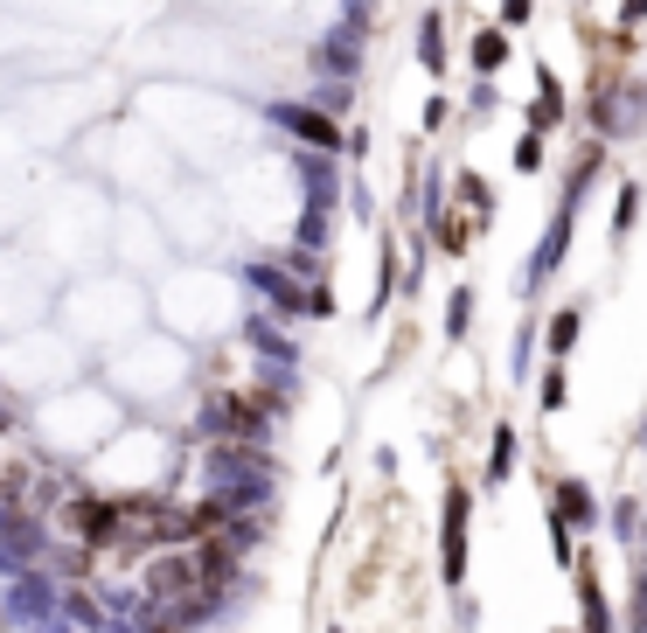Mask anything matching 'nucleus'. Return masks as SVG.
<instances>
[{
    "mask_svg": "<svg viewBox=\"0 0 647 633\" xmlns=\"http://www.w3.org/2000/svg\"><path fill=\"white\" fill-rule=\"evenodd\" d=\"M599 175H605V140H592L578 161H570V175H564V188H557V209H550V230H543L537 258H529V285H522V293H537L543 279H557V265H564V251H570V230H578V209H585V196L599 188Z\"/></svg>",
    "mask_w": 647,
    "mask_h": 633,
    "instance_id": "f257e3e1",
    "label": "nucleus"
},
{
    "mask_svg": "<svg viewBox=\"0 0 647 633\" xmlns=\"http://www.w3.org/2000/svg\"><path fill=\"white\" fill-rule=\"evenodd\" d=\"M285 140H299V146H314V153H341L349 146V126L334 119V112H320V105H299V98H279L272 112H264Z\"/></svg>",
    "mask_w": 647,
    "mask_h": 633,
    "instance_id": "f03ea898",
    "label": "nucleus"
},
{
    "mask_svg": "<svg viewBox=\"0 0 647 633\" xmlns=\"http://www.w3.org/2000/svg\"><path fill=\"white\" fill-rule=\"evenodd\" d=\"M467 529H473V494L452 481L446 488V515H439V578L467 585Z\"/></svg>",
    "mask_w": 647,
    "mask_h": 633,
    "instance_id": "7ed1b4c3",
    "label": "nucleus"
},
{
    "mask_svg": "<svg viewBox=\"0 0 647 633\" xmlns=\"http://www.w3.org/2000/svg\"><path fill=\"white\" fill-rule=\"evenodd\" d=\"M202 591H209L202 558H188V550L146 564V599H154V606H188V599H202Z\"/></svg>",
    "mask_w": 647,
    "mask_h": 633,
    "instance_id": "20e7f679",
    "label": "nucleus"
},
{
    "mask_svg": "<svg viewBox=\"0 0 647 633\" xmlns=\"http://www.w3.org/2000/svg\"><path fill=\"white\" fill-rule=\"evenodd\" d=\"M592 126H599V140H640L647 132V84H634V91L605 84L592 98Z\"/></svg>",
    "mask_w": 647,
    "mask_h": 633,
    "instance_id": "39448f33",
    "label": "nucleus"
},
{
    "mask_svg": "<svg viewBox=\"0 0 647 633\" xmlns=\"http://www.w3.org/2000/svg\"><path fill=\"white\" fill-rule=\"evenodd\" d=\"M363 56H369V28L334 22V28L314 43V77H363Z\"/></svg>",
    "mask_w": 647,
    "mask_h": 633,
    "instance_id": "423d86ee",
    "label": "nucleus"
},
{
    "mask_svg": "<svg viewBox=\"0 0 647 633\" xmlns=\"http://www.w3.org/2000/svg\"><path fill=\"white\" fill-rule=\"evenodd\" d=\"M467 63H473V77H502L508 63H516V28L481 22V28L467 35Z\"/></svg>",
    "mask_w": 647,
    "mask_h": 633,
    "instance_id": "0eeeda50",
    "label": "nucleus"
},
{
    "mask_svg": "<svg viewBox=\"0 0 647 633\" xmlns=\"http://www.w3.org/2000/svg\"><path fill=\"white\" fill-rule=\"evenodd\" d=\"M522 119H529V132H557V126H570V98H564L557 63H537V105H529Z\"/></svg>",
    "mask_w": 647,
    "mask_h": 633,
    "instance_id": "6e6552de",
    "label": "nucleus"
},
{
    "mask_svg": "<svg viewBox=\"0 0 647 633\" xmlns=\"http://www.w3.org/2000/svg\"><path fill=\"white\" fill-rule=\"evenodd\" d=\"M417 70L439 84V77L452 70V49H446V8H425L417 14Z\"/></svg>",
    "mask_w": 647,
    "mask_h": 633,
    "instance_id": "1a4fd4ad",
    "label": "nucleus"
},
{
    "mask_svg": "<svg viewBox=\"0 0 647 633\" xmlns=\"http://www.w3.org/2000/svg\"><path fill=\"white\" fill-rule=\"evenodd\" d=\"M425 230H432V251L467 258V251H473V230H481V216H460V202H446V209H439V216H432Z\"/></svg>",
    "mask_w": 647,
    "mask_h": 633,
    "instance_id": "9d476101",
    "label": "nucleus"
},
{
    "mask_svg": "<svg viewBox=\"0 0 647 633\" xmlns=\"http://www.w3.org/2000/svg\"><path fill=\"white\" fill-rule=\"evenodd\" d=\"M293 175L307 181V202H314V209H328V202L341 196V188H334V153H314V146H299Z\"/></svg>",
    "mask_w": 647,
    "mask_h": 633,
    "instance_id": "9b49d317",
    "label": "nucleus"
},
{
    "mask_svg": "<svg viewBox=\"0 0 647 633\" xmlns=\"http://www.w3.org/2000/svg\"><path fill=\"white\" fill-rule=\"evenodd\" d=\"M570 578H578L585 633H613V612H605V591H599V571H592V558H578V564H570Z\"/></svg>",
    "mask_w": 647,
    "mask_h": 633,
    "instance_id": "f8f14e48",
    "label": "nucleus"
},
{
    "mask_svg": "<svg viewBox=\"0 0 647 633\" xmlns=\"http://www.w3.org/2000/svg\"><path fill=\"white\" fill-rule=\"evenodd\" d=\"M578 328H585V306H578V300L550 314V328H543V349H550V362H564L570 349H578Z\"/></svg>",
    "mask_w": 647,
    "mask_h": 633,
    "instance_id": "ddd939ff",
    "label": "nucleus"
},
{
    "mask_svg": "<svg viewBox=\"0 0 647 633\" xmlns=\"http://www.w3.org/2000/svg\"><path fill=\"white\" fill-rule=\"evenodd\" d=\"M550 502H557V508L570 515V529H592V523H599V502H592V488H585L578 473H570V481H557V488H550Z\"/></svg>",
    "mask_w": 647,
    "mask_h": 633,
    "instance_id": "4468645a",
    "label": "nucleus"
},
{
    "mask_svg": "<svg viewBox=\"0 0 647 633\" xmlns=\"http://www.w3.org/2000/svg\"><path fill=\"white\" fill-rule=\"evenodd\" d=\"M634 223H640V181L626 175L613 188V251H626V237H634Z\"/></svg>",
    "mask_w": 647,
    "mask_h": 633,
    "instance_id": "2eb2a0df",
    "label": "nucleus"
},
{
    "mask_svg": "<svg viewBox=\"0 0 647 633\" xmlns=\"http://www.w3.org/2000/svg\"><path fill=\"white\" fill-rule=\"evenodd\" d=\"M307 105H320V112H334V119H355V77H320L314 84V98Z\"/></svg>",
    "mask_w": 647,
    "mask_h": 633,
    "instance_id": "dca6fc26",
    "label": "nucleus"
},
{
    "mask_svg": "<svg viewBox=\"0 0 647 633\" xmlns=\"http://www.w3.org/2000/svg\"><path fill=\"white\" fill-rule=\"evenodd\" d=\"M516 453H522L516 425H494V446H487V481H508V473H516Z\"/></svg>",
    "mask_w": 647,
    "mask_h": 633,
    "instance_id": "f3484780",
    "label": "nucleus"
},
{
    "mask_svg": "<svg viewBox=\"0 0 647 633\" xmlns=\"http://www.w3.org/2000/svg\"><path fill=\"white\" fill-rule=\"evenodd\" d=\"M452 202H467V216H494V188L481 181V175H473V167H460V188H452Z\"/></svg>",
    "mask_w": 647,
    "mask_h": 633,
    "instance_id": "a211bd4d",
    "label": "nucleus"
},
{
    "mask_svg": "<svg viewBox=\"0 0 647 633\" xmlns=\"http://www.w3.org/2000/svg\"><path fill=\"white\" fill-rule=\"evenodd\" d=\"M467 328H473V285H452V300H446V335L467 341Z\"/></svg>",
    "mask_w": 647,
    "mask_h": 633,
    "instance_id": "6ab92c4d",
    "label": "nucleus"
},
{
    "mask_svg": "<svg viewBox=\"0 0 647 633\" xmlns=\"http://www.w3.org/2000/svg\"><path fill=\"white\" fill-rule=\"evenodd\" d=\"M516 175H543V132H522L516 140Z\"/></svg>",
    "mask_w": 647,
    "mask_h": 633,
    "instance_id": "aec40b11",
    "label": "nucleus"
},
{
    "mask_svg": "<svg viewBox=\"0 0 647 633\" xmlns=\"http://www.w3.org/2000/svg\"><path fill=\"white\" fill-rule=\"evenodd\" d=\"M494 22H502V28H529V22H537V0H494Z\"/></svg>",
    "mask_w": 647,
    "mask_h": 633,
    "instance_id": "412c9836",
    "label": "nucleus"
},
{
    "mask_svg": "<svg viewBox=\"0 0 647 633\" xmlns=\"http://www.w3.org/2000/svg\"><path fill=\"white\" fill-rule=\"evenodd\" d=\"M613 536H620V543H634V536H640V502H626V494L613 502Z\"/></svg>",
    "mask_w": 647,
    "mask_h": 633,
    "instance_id": "4be33fe9",
    "label": "nucleus"
},
{
    "mask_svg": "<svg viewBox=\"0 0 647 633\" xmlns=\"http://www.w3.org/2000/svg\"><path fill=\"white\" fill-rule=\"evenodd\" d=\"M537 405H543V411H564V405H570V397H564V362H550V376H543Z\"/></svg>",
    "mask_w": 647,
    "mask_h": 633,
    "instance_id": "5701e85b",
    "label": "nucleus"
},
{
    "mask_svg": "<svg viewBox=\"0 0 647 633\" xmlns=\"http://www.w3.org/2000/svg\"><path fill=\"white\" fill-rule=\"evenodd\" d=\"M417 126H425V132H446L452 126V98H446V91H432V98H425V119H417Z\"/></svg>",
    "mask_w": 647,
    "mask_h": 633,
    "instance_id": "b1692460",
    "label": "nucleus"
},
{
    "mask_svg": "<svg viewBox=\"0 0 647 633\" xmlns=\"http://www.w3.org/2000/svg\"><path fill=\"white\" fill-rule=\"evenodd\" d=\"M494 105H502V91H494V77H481V84L467 91V112H494Z\"/></svg>",
    "mask_w": 647,
    "mask_h": 633,
    "instance_id": "393cba45",
    "label": "nucleus"
},
{
    "mask_svg": "<svg viewBox=\"0 0 647 633\" xmlns=\"http://www.w3.org/2000/svg\"><path fill=\"white\" fill-rule=\"evenodd\" d=\"M647 22V0H620V28H640Z\"/></svg>",
    "mask_w": 647,
    "mask_h": 633,
    "instance_id": "a878e982",
    "label": "nucleus"
},
{
    "mask_svg": "<svg viewBox=\"0 0 647 633\" xmlns=\"http://www.w3.org/2000/svg\"><path fill=\"white\" fill-rule=\"evenodd\" d=\"M634 633H647V585H634V620H626Z\"/></svg>",
    "mask_w": 647,
    "mask_h": 633,
    "instance_id": "bb28decb",
    "label": "nucleus"
},
{
    "mask_svg": "<svg viewBox=\"0 0 647 633\" xmlns=\"http://www.w3.org/2000/svg\"><path fill=\"white\" fill-rule=\"evenodd\" d=\"M550 633H570V626H550Z\"/></svg>",
    "mask_w": 647,
    "mask_h": 633,
    "instance_id": "cd10ccee",
    "label": "nucleus"
},
{
    "mask_svg": "<svg viewBox=\"0 0 647 633\" xmlns=\"http://www.w3.org/2000/svg\"><path fill=\"white\" fill-rule=\"evenodd\" d=\"M0 425H8V411H0Z\"/></svg>",
    "mask_w": 647,
    "mask_h": 633,
    "instance_id": "c85d7f7f",
    "label": "nucleus"
}]
</instances>
